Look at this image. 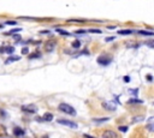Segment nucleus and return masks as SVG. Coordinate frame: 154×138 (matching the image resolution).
<instances>
[{"instance_id":"nucleus-1","label":"nucleus","mask_w":154,"mask_h":138,"mask_svg":"<svg viewBox=\"0 0 154 138\" xmlns=\"http://www.w3.org/2000/svg\"><path fill=\"white\" fill-rule=\"evenodd\" d=\"M58 109L61 110L63 113L69 114V115H76V110H75V108L72 107V106H70V104H68V103H60Z\"/></svg>"},{"instance_id":"nucleus-2","label":"nucleus","mask_w":154,"mask_h":138,"mask_svg":"<svg viewBox=\"0 0 154 138\" xmlns=\"http://www.w3.org/2000/svg\"><path fill=\"white\" fill-rule=\"evenodd\" d=\"M96 61H97V64H100V65L107 66V65H110L112 62V58L109 54H102V55H100L99 58H97Z\"/></svg>"},{"instance_id":"nucleus-3","label":"nucleus","mask_w":154,"mask_h":138,"mask_svg":"<svg viewBox=\"0 0 154 138\" xmlns=\"http://www.w3.org/2000/svg\"><path fill=\"white\" fill-rule=\"evenodd\" d=\"M55 46H57V42H55V41H53V40H49V41H47V42L45 43L43 48H45V51L47 52V53H51V52L54 51Z\"/></svg>"},{"instance_id":"nucleus-4","label":"nucleus","mask_w":154,"mask_h":138,"mask_svg":"<svg viewBox=\"0 0 154 138\" xmlns=\"http://www.w3.org/2000/svg\"><path fill=\"white\" fill-rule=\"evenodd\" d=\"M58 124L60 125H66V126L71 127V129H77L78 127V125L76 124V123H74V121H70V120H64V119H58L57 120Z\"/></svg>"},{"instance_id":"nucleus-5","label":"nucleus","mask_w":154,"mask_h":138,"mask_svg":"<svg viewBox=\"0 0 154 138\" xmlns=\"http://www.w3.org/2000/svg\"><path fill=\"white\" fill-rule=\"evenodd\" d=\"M22 110L27 113H36L37 107L35 104H24V106H22Z\"/></svg>"},{"instance_id":"nucleus-6","label":"nucleus","mask_w":154,"mask_h":138,"mask_svg":"<svg viewBox=\"0 0 154 138\" xmlns=\"http://www.w3.org/2000/svg\"><path fill=\"white\" fill-rule=\"evenodd\" d=\"M104 138H117V133L114 131H111V130H106L105 132L102 133Z\"/></svg>"},{"instance_id":"nucleus-7","label":"nucleus","mask_w":154,"mask_h":138,"mask_svg":"<svg viewBox=\"0 0 154 138\" xmlns=\"http://www.w3.org/2000/svg\"><path fill=\"white\" fill-rule=\"evenodd\" d=\"M102 106L104 108H105L106 110H116V106H114L113 103H111V102H107V101H102Z\"/></svg>"},{"instance_id":"nucleus-8","label":"nucleus","mask_w":154,"mask_h":138,"mask_svg":"<svg viewBox=\"0 0 154 138\" xmlns=\"http://www.w3.org/2000/svg\"><path fill=\"white\" fill-rule=\"evenodd\" d=\"M14 47H12V46H6V47H3L1 49H0V53H7V54H12L14 53Z\"/></svg>"},{"instance_id":"nucleus-9","label":"nucleus","mask_w":154,"mask_h":138,"mask_svg":"<svg viewBox=\"0 0 154 138\" xmlns=\"http://www.w3.org/2000/svg\"><path fill=\"white\" fill-rule=\"evenodd\" d=\"M13 135L17 136V137H19V136H24L25 135V131L23 129H19V127H16V129H13Z\"/></svg>"},{"instance_id":"nucleus-10","label":"nucleus","mask_w":154,"mask_h":138,"mask_svg":"<svg viewBox=\"0 0 154 138\" xmlns=\"http://www.w3.org/2000/svg\"><path fill=\"white\" fill-rule=\"evenodd\" d=\"M19 59H20V56H18V55H12V56H10L9 59L6 60L5 64H10V62H12V61H18Z\"/></svg>"},{"instance_id":"nucleus-11","label":"nucleus","mask_w":154,"mask_h":138,"mask_svg":"<svg viewBox=\"0 0 154 138\" xmlns=\"http://www.w3.org/2000/svg\"><path fill=\"white\" fill-rule=\"evenodd\" d=\"M42 119L45 121H51V120H53V114H52V113H45Z\"/></svg>"},{"instance_id":"nucleus-12","label":"nucleus","mask_w":154,"mask_h":138,"mask_svg":"<svg viewBox=\"0 0 154 138\" xmlns=\"http://www.w3.org/2000/svg\"><path fill=\"white\" fill-rule=\"evenodd\" d=\"M138 34L143 36H154V31H145V30H138Z\"/></svg>"},{"instance_id":"nucleus-13","label":"nucleus","mask_w":154,"mask_h":138,"mask_svg":"<svg viewBox=\"0 0 154 138\" xmlns=\"http://www.w3.org/2000/svg\"><path fill=\"white\" fill-rule=\"evenodd\" d=\"M118 33H119V35H131L132 33H134V30H119L118 31Z\"/></svg>"},{"instance_id":"nucleus-14","label":"nucleus","mask_w":154,"mask_h":138,"mask_svg":"<svg viewBox=\"0 0 154 138\" xmlns=\"http://www.w3.org/2000/svg\"><path fill=\"white\" fill-rule=\"evenodd\" d=\"M110 118H102V119H93V121L94 123H96V124H100V123H106V121H109Z\"/></svg>"},{"instance_id":"nucleus-15","label":"nucleus","mask_w":154,"mask_h":138,"mask_svg":"<svg viewBox=\"0 0 154 138\" xmlns=\"http://www.w3.org/2000/svg\"><path fill=\"white\" fill-rule=\"evenodd\" d=\"M128 103L130 104V103H143V101L142 100H138V99H130L128 101Z\"/></svg>"},{"instance_id":"nucleus-16","label":"nucleus","mask_w":154,"mask_h":138,"mask_svg":"<svg viewBox=\"0 0 154 138\" xmlns=\"http://www.w3.org/2000/svg\"><path fill=\"white\" fill-rule=\"evenodd\" d=\"M57 33H59L60 35H64V36H69V33L68 31H65V30H63V29H57Z\"/></svg>"},{"instance_id":"nucleus-17","label":"nucleus","mask_w":154,"mask_h":138,"mask_svg":"<svg viewBox=\"0 0 154 138\" xmlns=\"http://www.w3.org/2000/svg\"><path fill=\"white\" fill-rule=\"evenodd\" d=\"M81 47V41H74L72 42V48H80Z\"/></svg>"},{"instance_id":"nucleus-18","label":"nucleus","mask_w":154,"mask_h":138,"mask_svg":"<svg viewBox=\"0 0 154 138\" xmlns=\"http://www.w3.org/2000/svg\"><path fill=\"white\" fill-rule=\"evenodd\" d=\"M146 129L148 130V131H152V132H154V123H151V124H148L147 126H146Z\"/></svg>"},{"instance_id":"nucleus-19","label":"nucleus","mask_w":154,"mask_h":138,"mask_svg":"<svg viewBox=\"0 0 154 138\" xmlns=\"http://www.w3.org/2000/svg\"><path fill=\"white\" fill-rule=\"evenodd\" d=\"M13 40L16 41V42H19L20 40H22V37H20L19 34H13Z\"/></svg>"},{"instance_id":"nucleus-20","label":"nucleus","mask_w":154,"mask_h":138,"mask_svg":"<svg viewBox=\"0 0 154 138\" xmlns=\"http://www.w3.org/2000/svg\"><path fill=\"white\" fill-rule=\"evenodd\" d=\"M18 31H20V28H17V29H13V30L9 31V33H6V35H13L14 33H18Z\"/></svg>"},{"instance_id":"nucleus-21","label":"nucleus","mask_w":154,"mask_h":138,"mask_svg":"<svg viewBox=\"0 0 154 138\" xmlns=\"http://www.w3.org/2000/svg\"><path fill=\"white\" fill-rule=\"evenodd\" d=\"M89 33H94V34H101L102 31L100 29H89Z\"/></svg>"},{"instance_id":"nucleus-22","label":"nucleus","mask_w":154,"mask_h":138,"mask_svg":"<svg viewBox=\"0 0 154 138\" xmlns=\"http://www.w3.org/2000/svg\"><path fill=\"white\" fill-rule=\"evenodd\" d=\"M5 24H7V25H17V22L16 20H7V22H5Z\"/></svg>"},{"instance_id":"nucleus-23","label":"nucleus","mask_w":154,"mask_h":138,"mask_svg":"<svg viewBox=\"0 0 154 138\" xmlns=\"http://www.w3.org/2000/svg\"><path fill=\"white\" fill-rule=\"evenodd\" d=\"M41 54L40 53H35V54H32V55H29V59H34V58H40Z\"/></svg>"},{"instance_id":"nucleus-24","label":"nucleus","mask_w":154,"mask_h":138,"mask_svg":"<svg viewBox=\"0 0 154 138\" xmlns=\"http://www.w3.org/2000/svg\"><path fill=\"white\" fill-rule=\"evenodd\" d=\"M143 120H145V116H142V115H141V116H136V118L134 119V123H137V121H143Z\"/></svg>"},{"instance_id":"nucleus-25","label":"nucleus","mask_w":154,"mask_h":138,"mask_svg":"<svg viewBox=\"0 0 154 138\" xmlns=\"http://www.w3.org/2000/svg\"><path fill=\"white\" fill-rule=\"evenodd\" d=\"M118 129H119V131H122V132H126V131H128V126H119Z\"/></svg>"},{"instance_id":"nucleus-26","label":"nucleus","mask_w":154,"mask_h":138,"mask_svg":"<svg viewBox=\"0 0 154 138\" xmlns=\"http://www.w3.org/2000/svg\"><path fill=\"white\" fill-rule=\"evenodd\" d=\"M29 53V49H28V48H22V54H23V55H27V54H28Z\"/></svg>"},{"instance_id":"nucleus-27","label":"nucleus","mask_w":154,"mask_h":138,"mask_svg":"<svg viewBox=\"0 0 154 138\" xmlns=\"http://www.w3.org/2000/svg\"><path fill=\"white\" fill-rule=\"evenodd\" d=\"M147 81L148 82H153V76L152 75H147Z\"/></svg>"},{"instance_id":"nucleus-28","label":"nucleus","mask_w":154,"mask_h":138,"mask_svg":"<svg viewBox=\"0 0 154 138\" xmlns=\"http://www.w3.org/2000/svg\"><path fill=\"white\" fill-rule=\"evenodd\" d=\"M113 40H114V37L111 36V37H106L105 41H106V42H110V41H113Z\"/></svg>"},{"instance_id":"nucleus-29","label":"nucleus","mask_w":154,"mask_h":138,"mask_svg":"<svg viewBox=\"0 0 154 138\" xmlns=\"http://www.w3.org/2000/svg\"><path fill=\"white\" fill-rule=\"evenodd\" d=\"M124 82H125V83H129V82H130V77H129V76H125V77H124Z\"/></svg>"},{"instance_id":"nucleus-30","label":"nucleus","mask_w":154,"mask_h":138,"mask_svg":"<svg viewBox=\"0 0 154 138\" xmlns=\"http://www.w3.org/2000/svg\"><path fill=\"white\" fill-rule=\"evenodd\" d=\"M49 31H47V30H43V31H41V34H48Z\"/></svg>"}]
</instances>
